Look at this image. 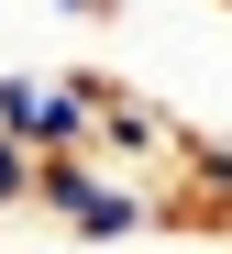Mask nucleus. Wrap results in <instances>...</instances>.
<instances>
[{"label":"nucleus","instance_id":"nucleus-1","mask_svg":"<svg viewBox=\"0 0 232 254\" xmlns=\"http://www.w3.org/2000/svg\"><path fill=\"white\" fill-rule=\"evenodd\" d=\"M33 210H56L67 243H144L166 221V210L144 199V177H122V166H100V155H44L33 166Z\"/></svg>","mask_w":232,"mask_h":254},{"label":"nucleus","instance_id":"nucleus-2","mask_svg":"<svg viewBox=\"0 0 232 254\" xmlns=\"http://www.w3.org/2000/svg\"><path fill=\"white\" fill-rule=\"evenodd\" d=\"M100 100H111V77L100 66H67V77H33V111H22V155H88V133H100Z\"/></svg>","mask_w":232,"mask_h":254},{"label":"nucleus","instance_id":"nucleus-3","mask_svg":"<svg viewBox=\"0 0 232 254\" xmlns=\"http://www.w3.org/2000/svg\"><path fill=\"white\" fill-rule=\"evenodd\" d=\"M166 144H177V122H166V111H155L144 89H122V77H111V100H100V133H88V155L133 177V166H155Z\"/></svg>","mask_w":232,"mask_h":254},{"label":"nucleus","instance_id":"nucleus-4","mask_svg":"<svg viewBox=\"0 0 232 254\" xmlns=\"http://www.w3.org/2000/svg\"><path fill=\"white\" fill-rule=\"evenodd\" d=\"M22 210H33V155L0 133V221H22Z\"/></svg>","mask_w":232,"mask_h":254},{"label":"nucleus","instance_id":"nucleus-5","mask_svg":"<svg viewBox=\"0 0 232 254\" xmlns=\"http://www.w3.org/2000/svg\"><path fill=\"white\" fill-rule=\"evenodd\" d=\"M56 11H77V22H111V11H122V0H56Z\"/></svg>","mask_w":232,"mask_h":254},{"label":"nucleus","instance_id":"nucleus-6","mask_svg":"<svg viewBox=\"0 0 232 254\" xmlns=\"http://www.w3.org/2000/svg\"><path fill=\"white\" fill-rule=\"evenodd\" d=\"M221 11H232V0H221Z\"/></svg>","mask_w":232,"mask_h":254}]
</instances>
